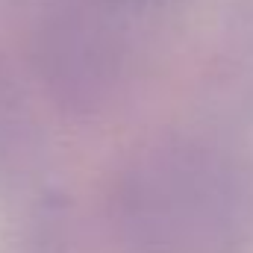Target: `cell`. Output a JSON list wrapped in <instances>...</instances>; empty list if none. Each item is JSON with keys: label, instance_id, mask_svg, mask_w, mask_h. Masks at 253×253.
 Returning <instances> with one entry per match:
<instances>
[{"label": "cell", "instance_id": "obj_1", "mask_svg": "<svg viewBox=\"0 0 253 253\" xmlns=\"http://www.w3.org/2000/svg\"><path fill=\"white\" fill-rule=\"evenodd\" d=\"M109 215L135 253H236L253 218V186L221 150L165 138L124 162Z\"/></svg>", "mask_w": 253, "mask_h": 253}, {"label": "cell", "instance_id": "obj_2", "mask_svg": "<svg viewBox=\"0 0 253 253\" xmlns=\"http://www.w3.org/2000/svg\"><path fill=\"white\" fill-rule=\"evenodd\" d=\"M106 3L68 0L36 21L30 59L42 88L71 115L91 118L115 103L126 80V42Z\"/></svg>", "mask_w": 253, "mask_h": 253}, {"label": "cell", "instance_id": "obj_3", "mask_svg": "<svg viewBox=\"0 0 253 253\" xmlns=\"http://www.w3.org/2000/svg\"><path fill=\"white\" fill-rule=\"evenodd\" d=\"M42 124L12 68L0 59V180L18 177L39 162Z\"/></svg>", "mask_w": 253, "mask_h": 253}, {"label": "cell", "instance_id": "obj_4", "mask_svg": "<svg viewBox=\"0 0 253 253\" xmlns=\"http://www.w3.org/2000/svg\"><path fill=\"white\" fill-rule=\"evenodd\" d=\"M100 3H106V0H100ZM109 3H112V6H115V0H109ZM118 3H121V0H118Z\"/></svg>", "mask_w": 253, "mask_h": 253}]
</instances>
